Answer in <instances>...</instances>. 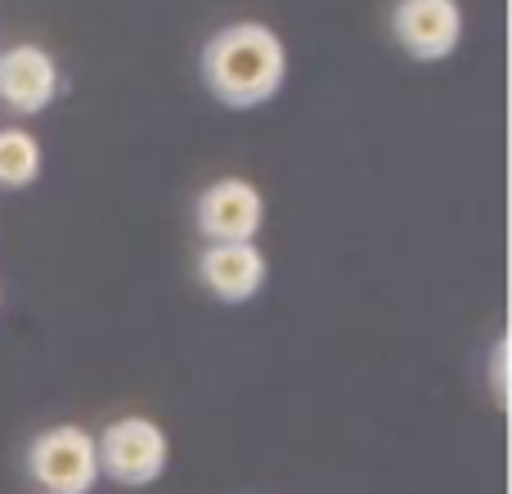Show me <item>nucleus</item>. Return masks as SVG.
I'll use <instances>...</instances> for the list:
<instances>
[{
    "mask_svg": "<svg viewBox=\"0 0 512 494\" xmlns=\"http://www.w3.org/2000/svg\"><path fill=\"white\" fill-rule=\"evenodd\" d=\"M194 274L216 301L243 306L265 288V252L256 243H207L194 261Z\"/></svg>",
    "mask_w": 512,
    "mask_h": 494,
    "instance_id": "obj_7",
    "label": "nucleus"
},
{
    "mask_svg": "<svg viewBox=\"0 0 512 494\" xmlns=\"http://www.w3.org/2000/svg\"><path fill=\"white\" fill-rule=\"evenodd\" d=\"M391 36L418 63H441L463 41L459 0H396L391 5Z\"/></svg>",
    "mask_w": 512,
    "mask_h": 494,
    "instance_id": "obj_6",
    "label": "nucleus"
},
{
    "mask_svg": "<svg viewBox=\"0 0 512 494\" xmlns=\"http://www.w3.org/2000/svg\"><path fill=\"white\" fill-rule=\"evenodd\" d=\"M198 68H203V86L216 104L261 108L288 81V45L274 27L239 18V23H225L221 32L207 36Z\"/></svg>",
    "mask_w": 512,
    "mask_h": 494,
    "instance_id": "obj_1",
    "label": "nucleus"
},
{
    "mask_svg": "<svg viewBox=\"0 0 512 494\" xmlns=\"http://www.w3.org/2000/svg\"><path fill=\"white\" fill-rule=\"evenodd\" d=\"M504 355H508V342H495V351H490V382H495L499 405H504Z\"/></svg>",
    "mask_w": 512,
    "mask_h": 494,
    "instance_id": "obj_9",
    "label": "nucleus"
},
{
    "mask_svg": "<svg viewBox=\"0 0 512 494\" xmlns=\"http://www.w3.org/2000/svg\"><path fill=\"white\" fill-rule=\"evenodd\" d=\"M95 459L99 477L117 481L126 490L153 486L171 463V441L153 418L144 414H122L95 436Z\"/></svg>",
    "mask_w": 512,
    "mask_h": 494,
    "instance_id": "obj_2",
    "label": "nucleus"
},
{
    "mask_svg": "<svg viewBox=\"0 0 512 494\" xmlns=\"http://www.w3.org/2000/svg\"><path fill=\"white\" fill-rule=\"evenodd\" d=\"M265 225V198L248 176H221L194 198V230L207 243H256Z\"/></svg>",
    "mask_w": 512,
    "mask_h": 494,
    "instance_id": "obj_4",
    "label": "nucleus"
},
{
    "mask_svg": "<svg viewBox=\"0 0 512 494\" xmlns=\"http://www.w3.org/2000/svg\"><path fill=\"white\" fill-rule=\"evenodd\" d=\"M27 477L41 494H90L99 481L95 436L81 423H54L27 445Z\"/></svg>",
    "mask_w": 512,
    "mask_h": 494,
    "instance_id": "obj_3",
    "label": "nucleus"
},
{
    "mask_svg": "<svg viewBox=\"0 0 512 494\" xmlns=\"http://www.w3.org/2000/svg\"><path fill=\"white\" fill-rule=\"evenodd\" d=\"M45 171V149L27 126H0V189H32Z\"/></svg>",
    "mask_w": 512,
    "mask_h": 494,
    "instance_id": "obj_8",
    "label": "nucleus"
},
{
    "mask_svg": "<svg viewBox=\"0 0 512 494\" xmlns=\"http://www.w3.org/2000/svg\"><path fill=\"white\" fill-rule=\"evenodd\" d=\"M68 90L59 59L45 45H9L0 50V108H9L14 117H36Z\"/></svg>",
    "mask_w": 512,
    "mask_h": 494,
    "instance_id": "obj_5",
    "label": "nucleus"
}]
</instances>
